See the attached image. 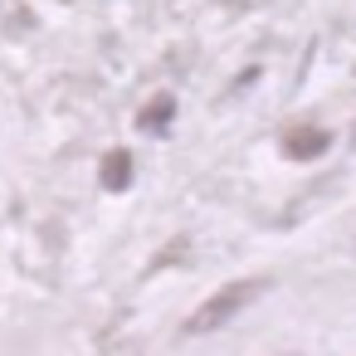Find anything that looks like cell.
<instances>
[{"label": "cell", "mask_w": 356, "mask_h": 356, "mask_svg": "<svg viewBox=\"0 0 356 356\" xmlns=\"http://www.w3.org/2000/svg\"><path fill=\"white\" fill-rule=\"evenodd\" d=\"M268 293V278H234V283H225L220 293H210L195 312H191V322H186V332L191 337H205V332H220L225 322H234L254 298H264Z\"/></svg>", "instance_id": "1"}, {"label": "cell", "mask_w": 356, "mask_h": 356, "mask_svg": "<svg viewBox=\"0 0 356 356\" xmlns=\"http://www.w3.org/2000/svg\"><path fill=\"white\" fill-rule=\"evenodd\" d=\"M327 147H332V132L327 127H288L283 142H278V152L288 161H322Z\"/></svg>", "instance_id": "2"}, {"label": "cell", "mask_w": 356, "mask_h": 356, "mask_svg": "<svg viewBox=\"0 0 356 356\" xmlns=\"http://www.w3.org/2000/svg\"><path fill=\"white\" fill-rule=\"evenodd\" d=\"M171 122H176V98H171V93H156V98L137 113V127H142L147 137H166Z\"/></svg>", "instance_id": "3"}, {"label": "cell", "mask_w": 356, "mask_h": 356, "mask_svg": "<svg viewBox=\"0 0 356 356\" xmlns=\"http://www.w3.org/2000/svg\"><path fill=\"white\" fill-rule=\"evenodd\" d=\"M98 181H103L108 191H127V186H132V152H127V147H113V152L103 156V166H98Z\"/></svg>", "instance_id": "4"}, {"label": "cell", "mask_w": 356, "mask_h": 356, "mask_svg": "<svg viewBox=\"0 0 356 356\" xmlns=\"http://www.w3.org/2000/svg\"><path fill=\"white\" fill-rule=\"evenodd\" d=\"M351 142H356V137H351Z\"/></svg>", "instance_id": "5"}]
</instances>
